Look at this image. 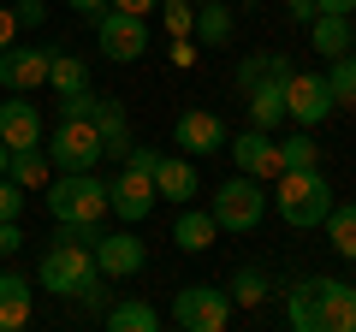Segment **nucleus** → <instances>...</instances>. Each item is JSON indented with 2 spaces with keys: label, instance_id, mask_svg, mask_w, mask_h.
<instances>
[{
  "label": "nucleus",
  "instance_id": "nucleus-41",
  "mask_svg": "<svg viewBox=\"0 0 356 332\" xmlns=\"http://www.w3.org/2000/svg\"><path fill=\"white\" fill-rule=\"evenodd\" d=\"M0 172H6V142H0Z\"/></svg>",
  "mask_w": 356,
  "mask_h": 332
},
{
  "label": "nucleus",
  "instance_id": "nucleus-12",
  "mask_svg": "<svg viewBox=\"0 0 356 332\" xmlns=\"http://www.w3.org/2000/svg\"><path fill=\"white\" fill-rule=\"evenodd\" d=\"M226 154L238 160V172H250V179H280L285 166H280V142H273V131H255V125H243L238 137H226Z\"/></svg>",
  "mask_w": 356,
  "mask_h": 332
},
{
  "label": "nucleus",
  "instance_id": "nucleus-29",
  "mask_svg": "<svg viewBox=\"0 0 356 332\" xmlns=\"http://www.w3.org/2000/svg\"><path fill=\"white\" fill-rule=\"evenodd\" d=\"M280 166H285V172H291V166H321V142L309 137L303 125H297V137L280 142Z\"/></svg>",
  "mask_w": 356,
  "mask_h": 332
},
{
  "label": "nucleus",
  "instance_id": "nucleus-5",
  "mask_svg": "<svg viewBox=\"0 0 356 332\" xmlns=\"http://www.w3.org/2000/svg\"><path fill=\"white\" fill-rule=\"evenodd\" d=\"M48 214H54V226L107 219V184L95 172H60V179H48Z\"/></svg>",
  "mask_w": 356,
  "mask_h": 332
},
{
  "label": "nucleus",
  "instance_id": "nucleus-35",
  "mask_svg": "<svg viewBox=\"0 0 356 332\" xmlns=\"http://www.w3.org/2000/svg\"><path fill=\"white\" fill-rule=\"evenodd\" d=\"M18 42V18H13V6H0V48H13Z\"/></svg>",
  "mask_w": 356,
  "mask_h": 332
},
{
  "label": "nucleus",
  "instance_id": "nucleus-24",
  "mask_svg": "<svg viewBox=\"0 0 356 332\" xmlns=\"http://www.w3.org/2000/svg\"><path fill=\"white\" fill-rule=\"evenodd\" d=\"M321 226H327V243H332V256H344V261H356V202H332L327 208V219H321Z\"/></svg>",
  "mask_w": 356,
  "mask_h": 332
},
{
  "label": "nucleus",
  "instance_id": "nucleus-38",
  "mask_svg": "<svg viewBox=\"0 0 356 332\" xmlns=\"http://www.w3.org/2000/svg\"><path fill=\"white\" fill-rule=\"evenodd\" d=\"M65 6H72V13H83V18H102V13H107V0H65Z\"/></svg>",
  "mask_w": 356,
  "mask_h": 332
},
{
  "label": "nucleus",
  "instance_id": "nucleus-22",
  "mask_svg": "<svg viewBox=\"0 0 356 332\" xmlns=\"http://www.w3.org/2000/svg\"><path fill=\"white\" fill-rule=\"evenodd\" d=\"M48 90H54V95H77V90H89V65L77 60V53L54 48V53H48Z\"/></svg>",
  "mask_w": 356,
  "mask_h": 332
},
{
  "label": "nucleus",
  "instance_id": "nucleus-21",
  "mask_svg": "<svg viewBox=\"0 0 356 332\" xmlns=\"http://www.w3.org/2000/svg\"><path fill=\"white\" fill-rule=\"evenodd\" d=\"M309 42H315V53H327V60L350 53V13H315L309 18Z\"/></svg>",
  "mask_w": 356,
  "mask_h": 332
},
{
  "label": "nucleus",
  "instance_id": "nucleus-23",
  "mask_svg": "<svg viewBox=\"0 0 356 332\" xmlns=\"http://www.w3.org/2000/svg\"><path fill=\"white\" fill-rule=\"evenodd\" d=\"M89 119L102 125V149H107V154H125V149H131V125H125V107H119L113 95H102Z\"/></svg>",
  "mask_w": 356,
  "mask_h": 332
},
{
  "label": "nucleus",
  "instance_id": "nucleus-27",
  "mask_svg": "<svg viewBox=\"0 0 356 332\" xmlns=\"http://www.w3.org/2000/svg\"><path fill=\"white\" fill-rule=\"evenodd\" d=\"M191 36H202V48H226L232 42V13L220 6V0H202L196 6V30Z\"/></svg>",
  "mask_w": 356,
  "mask_h": 332
},
{
  "label": "nucleus",
  "instance_id": "nucleus-25",
  "mask_svg": "<svg viewBox=\"0 0 356 332\" xmlns=\"http://www.w3.org/2000/svg\"><path fill=\"white\" fill-rule=\"evenodd\" d=\"M107 332H161V315L149 303H137V297H125V303L107 308Z\"/></svg>",
  "mask_w": 356,
  "mask_h": 332
},
{
  "label": "nucleus",
  "instance_id": "nucleus-1",
  "mask_svg": "<svg viewBox=\"0 0 356 332\" xmlns=\"http://www.w3.org/2000/svg\"><path fill=\"white\" fill-rule=\"evenodd\" d=\"M285 320L297 332H356V285L344 279H297L285 297Z\"/></svg>",
  "mask_w": 356,
  "mask_h": 332
},
{
  "label": "nucleus",
  "instance_id": "nucleus-20",
  "mask_svg": "<svg viewBox=\"0 0 356 332\" xmlns=\"http://www.w3.org/2000/svg\"><path fill=\"white\" fill-rule=\"evenodd\" d=\"M250 95V125L255 131H280L285 125V77H267V83H255V90H243Z\"/></svg>",
  "mask_w": 356,
  "mask_h": 332
},
{
  "label": "nucleus",
  "instance_id": "nucleus-4",
  "mask_svg": "<svg viewBox=\"0 0 356 332\" xmlns=\"http://www.w3.org/2000/svg\"><path fill=\"white\" fill-rule=\"evenodd\" d=\"M42 149H48V160L60 166V172H95V160H102V125L83 113H60V125L42 131Z\"/></svg>",
  "mask_w": 356,
  "mask_h": 332
},
{
  "label": "nucleus",
  "instance_id": "nucleus-3",
  "mask_svg": "<svg viewBox=\"0 0 356 332\" xmlns=\"http://www.w3.org/2000/svg\"><path fill=\"white\" fill-rule=\"evenodd\" d=\"M273 214L285 219L291 231H309V226H321L327 219V208H332V184H327V172L321 166H291V172H280L273 179Z\"/></svg>",
  "mask_w": 356,
  "mask_h": 332
},
{
  "label": "nucleus",
  "instance_id": "nucleus-34",
  "mask_svg": "<svg viewBox=\"0 0 356 332\" xmlns=\"http://www.w3.org/2000/svg\"><path fill=\"white\" fill-rule=\"evenodd\" d=\"M172 65H196V42L191 36H172Z\"/></svg>",
  "mask_w": 356,
  "mask_h": 332
},
{
  "label": "nucleus",
  "instance_id": "nucleus-17",
  "mask_svg": "<svg viewBox=\"0 0 356 332\" xmlns=\"http://www.w3.org/2000/svg\"><path fill=\"white\" fill-rule=\"evenodd\" d=\"M154 196H166V202H191L196 196V166H191V154H161L154 160Z\"/></svg>",
  "mask_w": 356,
  "mask_h": 332
},
{
  "label": "nucleus",
  "instance_id": "nucleus-33",
  "mask_svg": "<svg viewBox=\"0 0 356 332\" xmlns=\"http://www.w3.org/2000/svg\"><path fill=\"white\" fill-rule=\"evenodd\" d=\"M13 18H18V30H36L42 18H48V6H42V0H18V6H13Z\"/></svg>",
  "mask_w": 356,
  "mask_h": 332
},
{
  "label": "nucleus",
  "instance_id": "nucleus-30",
  "mask_svg": "<svg viewBox=\"0 0 356 332\" xmlns=\"http://www.w3.org/2000/svg\"><path fill=\"white\" fill-rule=\"evenodd\" d=\"M161 24H166V36H191L196 30V0H161Z\"/></svg>",
  "mask_w": 356,
  "mask_h": 332
},
{
  "label": "nucleus",
  "instance_id": "nucleus-7",
  "mask_svg": "<svg viewBox=\"0 0 356 332\" xmlns=\"http://www.w3.org/2000/svg\"><path fill=\"white\" fill-rule=\"evenodd\" d=\"M95 48L107 53L113 65H131L149 53V18L137 13H119V6H107L102 18H95Z\"/></svg>",
  "mask_w": 356,
  "mask_h": 332
},
{
  "label": "nucleus",
  "instance_id": "nucleus-28",
  "mask_svg": "<svg viewBox=\"0 0 356 332\" xmlns=\"http://www.w3.org/2000/svg\"><path fill=\"white\" fill-rule=\"evenodd\" d=\"M321 77H327V90H332V107H350V113H356V48L339 53Z\"/></svg>",
  "mask_w": 356,
  "mask_h": 332
},
{
  "label": "nucleus",
  "instance_id": "nucleus-14",
  "mask_svg": "<svg viewBox=\"0 0 356 332\" xmlns=\"http://www.w3.org/2000/svg\"><path fill=\"white\" fill-rule=\"evenodd\" d=\"M172 142L184 154H220L226 149V125H220L214 113H202V107H191V113L172 119Z\"/></svg>",
  "mask_w": 356,
  "mask_h": 332
},
{
  "label": "nucleus",
  "instance_id": "nucleus-16",
  "mask_svg": "<svg viewBox=\"0 0 356 332\" xmlns=\"http://www.w3.org/2000/svg\"><path fill=\"white\" fill-rule=\"evenodd\" d=\"M0 142H6V149H30V142H42V113H36V101H24V95L0 101Z\"/></svg>",
  "mask_w": 356,
  "mask_h": 332
},
{
  "label": "nucleus",
  "instance_id": "nucleus-15",
  "mask_svg": "<svg viewBox=\"0 0 356 332\" xmlns=\"http://www.w3.org/2000/svg\"><path fill=\"white\" fill-rule=\"evenodd\" d=\"M30 308H36V285H30L18 267H6L0 273V332L30 326Z\"/></svg>",
  "mask_w": 356,
  "mask_h": 332
},
{
  "label": "nucleus",
  "instance_id": "nucleus-19",
  "mask_svg": "<svg viewBox=\"0 0 356 332\" xmlns=\"http://www.w3.org/2000/svg\"><path fill=\"white\" fill-rule=\"evenodd\" d=\"M6 179L18 184V190H42V184L54 179V160L42 142H30V149H6Z\"/></svg>",
  "mask_w": 356,
  "mask_h": 332
},
{
  "label": "nucleus",
  "instance_id": "nucleus-2",
  "mask_svg": "<svg viewBox=\"0 0 356 332\" xmlns=\"http://www.w3.org/2000/svg\"><path fill=\"white\" fill-rule=\"evenodd\" d=\"M36 285L54 297H77V303H102V267H95V249L89 243H48V256L36 267Z\"/></svg>",
  "mask_w": 356,
  "mask_h": 332
},
{
  "label": "nucleus",
  "instance_id": "nucleus-9",
  "mask_svg": "<svg viewBox=\"0 0 356 332\" xmlns=\"http://www.w3.org/2000/svg\"><path fill=\"white\" fill-rule=\"evenodd\" d=\"M285 119L303 125V131H315L321 119H332V90H327L321 72H297L291 65V77H285Z\"/></svg>",
  "mask_w": 356,
  "mask_h": 332
},
{
  "label": "nucleus",
  "instance_id": "nucleus-8",
  "mask_svg": "<svg viewBox=\"0 0 356 332\" xmlns=\"http://www.w3.org/2000/svg\"><path fill=\"white\" fill-rule=\"evenodd\" d=\"M172 320L184 332H226L232 320V291H214V285H184L172 297Z\"/></svg>",
  "mask_w": 356,
  "mask_h": 332
},
{
  "label": "nucleus",
  "instance_id": "nucleus-6",
  "mask_svg": "<svg viewBox=\"0 0 356 332\" xmlns=\"http://www.w3.org/2000/svg\"><path fill=\"white\" fill-rule=\"evenodd\" d=\"M208 214L220 219V231H255V226H261V214H267L261 179H250V172L226 179V184L214 190V208H208Z\"/></svg>",
  "mask_w": 356,
  "mask_h": 332
},
{
  "label": "nucleus",
  "instance_id": "nucleus-36",
  "mask_svg": "<svg viewBox=\"0 0 356 332\" xmlns=\"http://www.w3.org/2000/svg\"><path fill=\"white\" fill-rule=\"evenodd\" d=\"M107 6H119V13H137V18H149L161 0H107Z\"/></svg>",
  "mask_w": 356,
  "mask_h": 332
},
{
  "label": "nucleus",
  "instance_id": "nucleus-42",
  "mask_svg": "<svg viewBox=\"0 0 356 332\" xmlns=\"http://www.w3.org/2000/svg\"><path fill=\"white\" fill-rule=\"evenodd\" d=\"M196 6H202V0H196Z\"/></svg>",
  "mask_w": 356,
  "mask_h": 332
},
{
  "label": "nucleus",
  "instance_id": "nucleus-10",
  "mask_svg": "<svg viewBox=\"0 0 356 332\" xmlns=\"http://www.w3.org/2000/svg\"><path fill=\"white\" fill-rule=\"evenodd\" d=\"M154 172H137V166H125L119 179H107V214H119L125 226H137V219L154 214Z\"/></svg>",
  "mask_w": 356,
  "mask_h": 332
},
{
  "label": "nucleus",
  "instance_id": "nucleus-40",
  "mask_svg": "<svg viewBox=\"0 0 356 332\" xmlns=\"http://www.w3.org/2000/svg\"><path fill=\"white\" fill-rule=\"evenodd\" d=\"M350 48H356V13H350Z\"/></svg>",
  "mask_w": 356,
  "mask_h": 332
},
{
  "label": "nucleus",
  "instance_id": "nucleus-13",
  "mask_svg": "<svg viewBox=\"0 0 356 332\" xmlns=\"http://www.w3.org/2000/svg\"><path fill=\"white\" fill-rule=\"evenodd\" d=\"M48 53L54 48H24V42L0 48V90H6V95L42 90V83H48Z\"/></svg>",
  "mask_w": 356,
  "mask_h": 332
},
{
  "label": "nucleus",
  "instance_id": "nucleus-32",
  "mask_svg": "<svg viewBox=\"0 0 356 332\" xmlns=\"http://www.w3.org/2000/svg\"><path fill=\"white\" fill-rule=\"evenodd\" d=\"M18 214H24V190L0 172V219H18Z\"/></svg>",
  "mask_w": 356,
  "mask_h": 332
},
{
  "label": "nucleus",
  "instance_id": "nucleus-18",
  "mask_svg": "<svg viewBox=\"0 0 356 332\" xmlns=\"http://www.w3.org/2000/svg\"><path fill=\"white\" fill-rule=\"evenodd\" d=\"M214 238H220V219L214 214H202V208H178V219H172V243L178 249H191V256H202V249H214Z\"/></svg>",
  "mask_w": 356,
  "mask_h": 332
},
{
  "label": "nucleus",
  "instance_id": "nucleus-26",
  "mask_svg": "<svg viewBox=\"0 0 356 332\" xmlns=\"http://www.w3.org/2000/svg\"><path fill=\"white\" fill-rule=\"evenodd\" d=\"M267 77H291V60L285 53H243L238 60V90H255Z\"/></svg>",
  "mask_w": 356,
  "mask_h": 332
},
{
  "label": "nucleus",
  "instance_id": "nucleus-37",
  "mask_svg": "<svg viewBox=\"0 0 356 332\" xmlns=\"http://www.w3.org/2000/svg\"><path fill=\"white\" fill-rule=\"evenodd\" d=\"M280 6L297 18V24H309V18H315V0H280Z\"/></svg>",
  "mask_w": 356,
  "mask_h": 332
},
{
  "label": "nucleus",
  "instance_id": "nucleus-31",
  "mask_svg": "<svg viewBox=\"0 0 356 332\" xmlns=\"http://www.w3.org/2000/svg\"><path fill=\"white\" fill-rule=\"evenodd\" d=\"M261 297H267V273H255V267H238V279H232V303L255 308Z\"/></svg>",
  "mask_w": 356,
  "mask_h": 332
},
{
  "label": "nucleus",
  "instance_id": "nucleus-11",
  "mask_svg": "<svg viewBox=\"0 0 356 332\" xmlns=\"http://www.w3.org/2000/svg\"><path fill=\"white\" fill-rule=\"evenodd\" d=\"M89 249H95V267H102V279H137V273L149 267V249H143L137 231H102Z\"/></svg>",
  "mask_w": 356,
  "mask_h": 332
},
{
  "label": "nucleus",
  "instance_id": "nucleus-39",
  "mask_svg": "<svg viewBox=\"0 0 356 332\" xmlns=\"http://www.w3.org/2000/svg\"><path fill=\"white\" fill-rule=\"evenodd\" d=\"M315 13H356V0H315Z\"/></svg>",
  "mask_w": 356,
  "mask_h": 332
}]
</instances>
